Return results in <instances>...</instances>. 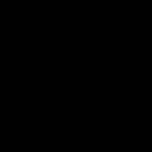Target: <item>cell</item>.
<instances>
[]
</instances>
